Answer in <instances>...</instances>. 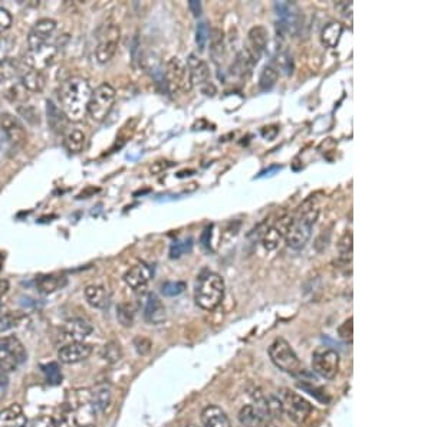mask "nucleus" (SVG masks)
Returning a JSON list of instances; mask_svg holds the SVG:
<instances>
[{
    "label": "nucleus",
    "instance_id": "1",
    "mask_svg": "<svg viewBox=\"0 0 431 427\" xmlns=\"http://www.w3.org/2000/svg\"><path fill=\"white\" fill-rule=\"evenodd\" d=\"M93 90L90 82L83 78L67 79L60 90V101L65 117L71 121H81L88 108Z\"/></svg>",
    "mask_w": 431,
    "mask_h": 427
},
{
    "label": "nucleus",
    "instance_id": "2",
    "mask_svg": "<svg viewBox=\"0 0 431 427\" xmlns=\"http://www.w3.org/2000/svg\"><path fill=\"white\" fill-rule=\"evenodd\" d=\"M320 213L321 209L312 203V198L306 201L299 208L298 215L292 217L289 229H287L285 236L286 245L294 250L303 249L312 236V229L320 217Z\"/></svg>",
    "mask_w": 431,
    "mask_h": 427
},
{
    "label": "nucleus",
    "instance_id": "3",
    "mask_svg": "<svg viewBox=\"0 0 431 427\" xmlns=\"http://www.w3.org/2000/svg\"><path fill=\"white\" fill-rule=\"evenodd\" d=\"M224 280L219 273L205 272L201 273L196 282L194 301L205 311L216 309L224 298Z\"/></svg>",
    "mask_w": 431,
    "mask_h": 427
},
{
    "label": "nucleus",
    "instance_id": "4",
    "mask_svg": "<svg viewBox=\"0 0 431 427\" xmlns=\"http://www.w3.org/2000/svg\"><path fill=\"white\" fill-rule=\"evenodd\" d=\"M269 357L272 362L285 372L286 374L291 376H301L303 373L302 362L294 348L289 346L287 341L283 338H276L269 347Z\"/></svg>",
    "mask_w": 431,
    "mask_h": 427
},
{
    "label": "nucleus",
    "instance_id": "5",
    "mask_svg": "<svg viewBox=\"0 0 431 427\" xmlns=\"http://www.w3.org/2000/svg\"><path fill=\"white\" fill-rule=\"evenodd\" d=\"M26 360V350L15 335L0 337V370L4 373L15 372Z\"/></svg>",
    "mask_w": 431,
    "mask_h": 427
},
{
    "label": "nucleus",
    "instance_id": "6",
    "mask_svg": "<svg viewBox=\"0 0 431 427\" xmlns=\"http://www.w3.org/2000/svg\"><path fill=\"white\" fill-rule=\"evenodd\" d=\"M114 102H115V90L109 83H101L95 91H93L86 112H88V116L94 121L101 123L108 117V114L114 107Z\"/></svg>",
    "mask_w": 431,
    "mask_h": 427
},
{
    "label": "nucleus",
    "instance_id": "7",
    "mask_svg": "<svg viewBox=\"0 0 431 427\" xmlns=\"http://www.w3.org/2000/svg\"><path fill=\"white\" fill-rule=\"evenodd\" d=\"M279 398L283 407V413H286L287 417L296 424H303L313 412V407L308 400H305L302 395L291 390H283Z\"/></svg>",
    "mask_w": 431,
    "mask_h": 427
},
{
    "label": "nucleus",
    "instance_id": "8",
    "mask_svg": "<svg viewBox=\"0 0 431 427\" xmlns=\"http://www.w3.org/2000/svg\"><path fill=\"white\" fill-rule=\"evenodd\" d=\"M120 27L114 23L105 25L98 32V45L95 49V56L100 64H107L114 58L120 43Z\"/></svg>",
    "mask_w": 431,
    "mask_h": 427
},
{
    "label": "nucleus",
    "instance_id": "9",
    "mask_svg": "<svg viewBox=\"0 0 431 427\" xmlns=\"http://www.w3.org/2000/svg\"><path fill=\"white\" fill-rule=\"evenodd\" d=\"M165 76V85L170 91H182V93H189L193 87L190 82V74L187 69V65L179 60V58H171L164 71Z\"/></svg>",
    "mask_w": 431,
    "mask_h": 427
},
{
    "label": "nucleus",
    "instance_id": "10",
    "mask_svg": "<svg viewBox=\"0 0 431 427\" xmlns=\"http://www.w3.org/2000/svg\"><path fill=\"white\" fill-rule=\"evenodd\" d=\"M339 354L327 347H321L312 354L313 372L325 380H332L339 372Z\"/></svg>",
    "mask_w": 431,
    "mask_h": 427
},
{
    "label": "nucleus",
    "instance_id": "11",
    "mask_svg": "<svg viewBox=\"0 0 431 427\" xmlns=\"http://www.w3.org/2000/svg\"><path fill=\"white\" fill-rule=\"evenodd\" d=\"M276 15L279 16L280 31L296 35L302 25V15L296 4L294 2H276L275 4Z\"/></svg>",
    "mask_w": 431,
    "mask_h": 427
},
{
    "label": "nucleus",
    "instance_id": "12",
    "mask_svg": "<svg viewBox=\"0 0 431 427\" xmlns=\"http://www.w3.org/2000/svg\"><path fill=\"white\" fill-rule=\"evenodd\" d=\"M187 69L190 74V82L191 87H200L206 95H210V88L214 90L213 83L209 81L210 79V71L207 64L197 58L196 55H190L187 60Z\"/></svg>",
    "mask_w": 431,
    "mask_h": 427
},
{
    "label": "nucleus",
    "instance_id": "13",
    "mask_svg": "<svg viewBox=\"0 0 431 427\" xmlns=\"http://www.w3.org/2000/svg\"><path fill=\"white\" fill-rule=\"evenodd\" d=\"M56 31V22L52 19H41L38 20L34 27L29 32L27 36V46H29V52L38 50L41 48H43L45 45L50 43V38L53 36Z\"/></svg>",
    "mask_w": 431,
    "mask_h": 427
},
{
    "label": "nucleus",
    "instance_id": "14",
    "mask_svg": "<svg viewBox=\"0 0 431 427\" xmlns=\"http://www.w3.org/2000/svg\"><path fill=\"white\" fill-rule=\"evenodd\" d=\"M269 41V32L265 26H253L247 34V48L245 49L254 64L261 60L264 50L266 49Z\"/></svg>",
    "mask_w": 431,
    "mask_h": 427
},
{
    "label": "nucleus",
    "instance_id": "15",
    "mask_svg": "<svg viewBox=\"0 0 431 427\" xmlns=\"http://www.w3.org/2000/svg\"><path fill=\"white\" fill-rule=\"evenodd\" d=\"M292 222L291 216H283L279 217L278 220H275V223H272L268 229L264 232L262 235V245L266 250H275L280 240L285 239L287 229H289V224Z\"/></svg>",
    "mask_w": 431,
    "mask_h": 427
},
{
    "label": "nucleus",
    "instance_id": "16",
    "mask_svg": "<svg viewBox=\"0 0 431 427\" xmlns=\"http://www.w3.org/2000/svg\"><path fill=\"white\" fill-rule=\"evenodd\" d=\"M0 134L12 146H20L26 140V131L23 126L11 114H2L0 116Z\"/></svg>",
    "mask_w": 431,
    "mask_h": 427
},
{
    "label": "nucleus",
    "instance_id": "17",
    "mask_svg": "<svg viewBox=\"0 0 431 427\" xmlns=\"http://www.w3.org/2000/svg\"><path fill=\"white\" fill-rule=\"evenodd\" d=\"M93 332L91 324H88L83 320H71L68 321L60 331V339L64 346L71 343H82Z\"/></svg>",
    "mask_w": 431,
    "mask_h": 427
},
{
    "label": "nucleus",
    "instance_id": "18",
    "mask_svg": "<svg viewBox=\"0 0 431 427\" xmlns=\"http://www.w3.org/2000/svg\"><path fill=\"white\" fill-rule=\"evenodd\" d=\"M238 417L245 427H276L273 420L254 405L243 406Z\"/></svg>",
    "mask_w": 431,
    "mask_h": 427
},
{
    "label": "nucleus",
    "instance_id": "19",
    "mask_svg": "<svg viewBox=\"0 0 431 427\" xmlns=\"http://www.w3.org/2000/svg\"><path fill=\"white\" fill-rule=\"evenodd\" d=\"M56 52H57V49L53 43H48L43 48L34 50V52L27 50V53L25 56V64L31 69L41 71V69L49 67L53 62Z\"/></svg>",
    "mask_w": 431,
    "mask_h": 427
},
{
    "label": "nucleus",
    "instance_id": "20",
    "mask_svg": "<svg viewBox=\"0 0 431 427\" xmlns=\"http://www.w3.org/2000/svg\"><path fill=\"white\" fill-rule=\"evenodd\" d=\"M151 278H153V271L147 264H144V262L135 264L124 275L125 283L134 291H141L146 288Z\"/></svg>",
    "mask_w": 431,
    "mask_h": 427
},
{
    "label": "nucleus",
    "instance_id": "21",
    "mask_svg": "<svg viewBox=\"0 0 431 427\" xmlns=\"http://www.w3.org/2000/svg\"><path fill=\"white\" fill-rule=\"evenodd\" d=\"M93 353V347L85 343H71L62 346L57 351V358L64 364H76L85 361Z\"/></svg>",
    "mask_w": 431,
    "mask_h": 427
},
{
    "label": "nucleus",
    "instance_id": "22",
    "mask_svg": "<svg viewBox=\"0 0 431 427\" xmlns=\"http://www.w3.org/2000/svg\"><path fill=\"white\" fill-rule=\"evenodd\" d=\"M201 423L203 427H232L226 412L214 405L207 406L201 412Z\"/></svg>",
    "mask_w": 431,
    "mask_h": 427
},
{
    "label": "nucleus",
    "instance_id": "23",
    "mask_svg": "<svg viewBox=\"0 0 431 427\" xmlns=\"http://www.w3.org/2000/svg\"><path fill=\"white\" fill-rule=\"evenodd\" d=\"M144 318L154 325H158L165 320V306L157 295H149L146 306H144Z\"/></svg>",
    "mask_w": 431,
    "mask_h": 427
},
{
    "label": "nucleus",
    "instance_id": "24",
    "mask_svg": "<svg viewBox=\"0 0 431 427\" xmlns=\"http://www.w3.org/2000/svg\"><path fill=\"white\" fill-rule=\"evenodd\" d=\"M27 420L19 405H12L0 412V427H26Z\"/></svg>",
    "mask_w": 431,
    "mask_h": 427
},
{
    "label": "nucleus",
    "instance_id": "25",
    "mask_svg": "<svg viewBox=\"0 0 431 427\" xmlns=\"http://www.w3.org/2000/svg\"><path fill=\"white\" fill-rule=\"evenodd\" d=\"M45 76L41 71L27 68V71L22 72L20 85L29 93H41L45 88Z\"/></svg>",
    "mask_w": 431,
    "mask_h": 427
},
{
    "label": "nucleus",
    "instance_id": "26",
    "mask_svg": "<svg viewBox=\"0 0 431 427\" xmlns=\"http://www.w3.org/2000/svg\"><path fill=\"white\" fill-rule=\"evenodd\" d=\"M85 298L91 306L98 308V309L105 308L109 302L108 291L102 287V285H90V287H86L85 288Z\"/></svg>",
    "mask_w": 431,
    "mask_h": 427
},
{
    "label": "nucleus",
    "instance_id": "27",
    "mask_svg": "<svg viewBox=\"0 0 431 427\" xmlns=\"http://www.w3.org/2000/svg\"><path fill=\"white\" fill-rule=\"evenodd\" d=\"M67 285V278L62 275H45L36 279V287L42 294H52L62 290Z\"/></svg>",
    "mask_w": 431,
    "mask_h": 427
},
{
    "label": "nucleus",
    "instance_id": "28",
    "mask_svg": "<svg viewBox=\"0 0 431 427\" xmlns=\"http://www.w3.org/2000/svg\"><path fill=\"white\" fill-rule=\"evenodd\" d=\"M343 32V26L339 22H329L325 25L321 34V41L327 48H336Z\"/></svg>",
    "mask_w": 431,
    "mask_h": 427
},
{
    "label": "nucleus",
    "instance_id": "29",
    "mask_svg": "<svg viewBox=\"0 0 431 427\" xmlns=\"http://www.w3.org/2000/svg\"><path fill=\"white\" fill-rule=\"evenodd\" d=\"M210 55L214 64H220L224 58V42L223 32L220 29H213L210 34Z\"/></svg>",
    "mask_w": 431,
    "mask_h": 427
},
{
    "label": "nucleus",
    "instance_id": "30",
    "mask_svg": "<svg viewBox=\"0 0 431 427\" xmlns=\"http://www.w3.org/2000/svg\"><path fill=\"white\" fill-rule=\"evenodd\" d=\"M91 393L97 410L104 412L111 403V387L108 384H98L95 388L91 390Z\"/></svg>",
    "mask_w": 431,
    "mask_h": 427
},
{
    "label": "nucleus",
    "instance_id": "31",
    "mask_svg": "<svg viewBox=\"0 0 431 427\" xmlns=\"http://www.w3.org/2000/svg\"><path fill=\"white\" fill-rule=\"evenodd\" d=\"M64 144L69 153H74V154L81 153L85 146V134L79 130H72L65 135Z\"/></svg>",
    "mask_w": 431,
    "mask_h": 427
},
{
    "label": "nucleus",
    "instance_id": "32",
    "mask_svg": "<svg viewBox=\"0 0 431 427\" xmlns=\"http://www.w3.org/2000/svg\"><path fill=\"white\" fill-rule=\"evenodd\" d=\"M354 238L351 232H345L343 236L338 242V252H339V261L343 264H348L353 259V245Z\"/></svg>",
    "mask_w": 431,
    "mask_h": 427
},
{
    "label": "nucleus",
    "instance_id": "33",
    "mask_svg": "<svg viewBox=\"0 0 431 427\" xmlns=\"http://www.w3.org/2000/svg\"><path fill=\"white\" fill-rule=\"evenodd\" d=\"M278 78H279V72L275 67L272 65L265 67L261 76H259V88H261L262 91H271L276 85Z\"/></svg>",
    "mask_w": 431,
    "mask_h": 427
},
{
    "label": "nucleus",
    "instance_id": "34",
    "mask_svg": "<svg viewBox=\"0 0 431 427\" xmlns=\"http://www.w3.org/2000/svg\"><path fill=\"white\" fill-rule=\"evenodd\" d=\"M42 372L46 377V381L48 384H52V386H57L62 383V373H61V368L60 365H57L56 362H49V364H43L42 367Z\"/></svg>",
    "mask_w": 431,
    "mask_h": 427
},
{
    "label": "nucleus",
    "instance_id": "35",
    "mask_svg": "<svg viewBox=\"0 0 431 427\" xmlns=\"http://www.w3.org/2000/svg\"><path fill=\"white\" fill-rule=\"evenodd\" d=\"M19 71L18 62L13 60H2L0 61V83H4L6 81H9L11 78H13Z\"/></svg>",
    "mask_w": 431,
    "mask_h": 427
},
{
    "label": "nucleus",
    "instance_id": "36",
    "mask_svg": "<svg viewBox=\"0 0 431 427\" xmlns=\"http://www.w3.org/2000/svg\"><path fill=\"white\" fill-rule=\"evenodd\" d=\"M187 290V283L183 280H176V282H165L161 287V292L165 297H179Z\"/></svg>",
    "mask_w": 431,
    "mask_h": 427
},
{
    "label": "nucleus",
    "instance_id": "37",
    "mask_svg": "<svg viewBox=\"0 0 431 427\" xmlns=\"http://www.w3.org/2000/svg\"><path fill=\"white\" fill-rule=\"evenodd\" d=\"M117 318L123 327H132L134 324V309L128 304H120L117 308Z\"/></svg>",
    "mask_w": 431,
    "mask_h": 427
},
{
    "label": "nucleus",
    "instance_id": "38",
    "mask_svg": "<svg viewBox=\"0 0 431 427\" xmlns=\"http://www.w3.org/2000/svg\"><path fill=\"white\" fill-rule=\"evenodd\" d=\"M276 64H278V69H280L285 75H292V72H294V61H292V56L287 53L286 50L278 52Z\"/></svg>",
    "mask_w": 431,
    "mask_h": 427
},
{
    "label": "nucleus",
    "instance_id": "39",
    "mask_svg": "<svg viewBox=\"0 0 431 427\" xmlns=\"http://www.w3.org/2000/svg\"><path fill=\"white\" fill-rule=\"evenodd\" d=\"M193 248V240L191 239H184V240H177L171 245L170 248V258L177 259L184 253H189Z\"/></svg>",
    "mask_w": 431,
    "mask_h": 427
},
{
    "label": "nucleus",
    "instance_id": "40",
    "mask_svg": "<svg viewBox=\"0 0 431 427\" xmlns=\"http://www.w3.org/2000/svg\"><path fill=\"white\" fill-rule=\"evenodd\" d=\"M209 36H210L209 25L206 22H200L197 25V29H196V42H197L198 50H205V48L209 42Z\"/></svg>",
    "mask_w": 431,
    "mask_h": 427
},
{
    "label": "nucleus",
    "instance_id": "41",
    "mask_svg": "<svg viewBox=\"0 0 431 427\" xmlns=\"http://www.w3.org/2000/svg\"><path fill=\"white\" fill-rule=\"evenodd\" d=\"M23 316L19 312H6V314L0 316V331H6L9 328L16 327L22 321Z\"/></svg>",
    "mask_w": 431,
    "mask_h": 427
},
{
    "label": "nucleus",
    "instance_id": "42",
    "mask_svg": "<svg viewBox=\"0 0 431 427\" xmlns=\"http://www.w3.org/2000/svg\"><path fill=\"white\" fill-rule=\"evenodd\" d=\"M121 355H123V353H121V347H120L118 343H114V341H112V343H109L104 347L102 357H104V360H107L111 364L120 361Z\"/></svg>",
    "mask_w": 431,
    "mask_h": 427
},
{
    "label": "nucleus",
    "instance_id": "43",
    "mask_svg": "<svg viewBox=\"0 0 431 427\" xmlns=\"http://www.w3.org/2000/svg\"><path fill=\"white\" fill-rule=\"evenodd\" d=\"M354 320L350 317L347 321H343L339 328H338V335L345 343H353V335H354Z\"/></svg>",
    "mask_w": 431,
    "mask_h": 427
},
{
    "label": "nucleus",
    "instance_id": "44",
    "mask_svg": "<svg viewBox=\"0 0 431 427\" xmlns=\"http://www.w3.org/2000/svg\"><path fill=\"white\" fill-rule=\"evenodd\" d=\"M32 427H62L60 419H56L53 416H39L34 420Z\"/></svg>",
    "mask_w": 431,
    "mask_h": 427
},
{
    "label": "nucleus",
    "instance_id": "45",
    "mask_svg": "<svg viewBox=\"0 0 431 427\" xmlns=\"http://www.w3.org/2000/svg\"><path fill=\"white\" fill-rule=\"evenodd\" d=\"M299 387H301L302 390L308 391L309 394L315 395V397L318 398V400H321V402H325V403L329 402V398L327 397V394L324 393V390L318 388V387L313 386V384H309V383H306V381H302V383H299Z\"/></svg>",
    "mask_w": 431,
    "mask_h": 427
},
{
    "label": "nucleus",
    "instance_id": "46",
    "mask_svg": "<svg viewBox=\"0 0 431 427\" xmlns=\"http://www.w3.org/2000/svg\"><path fill=\"white\" fill-rule=\"evenodd\" d=\"M134 347H135L138 354L146 355V354L150 353L153 344H151V341L149 338H146V337H137L134 339Z\"/></svg>",
    "mask_w": 431,
    "mask_h": 427
},
{
    "label": "nucleus",
    "instance_id": "47",
    "mask_svg": "<svg viewBox=\"0 0 431 427\" xmlns=\"http://www.w3.org/2000/svg\"><path fill=\"white\" fill-rule=\"evenodd\" d=\"M11 25H12L11 13L6 9L0 8V34H2L4 31H6V29H9Z\"/></svg>",
    "mask_w": 431,
    "mask_h": 427
},
{
    "label": "nucleus",
    "instance_id": "48",
    "mask_svg": "<svg viewBox=\"0 0 431 427\" xmlns=\"http://www.w3.org/2000/svg\"><path fill=\"white\" fill-rule=\"evenodd\" d=\"M210 239H212V226H207L206 229L201 233V245H203L206 249H210Z\"/></svg>",
    "mask_w": 431,
    "mask_h": 427
},
{
    "label": "nucleus",
    "instance_id": "49",
    "mask_svg": "<svg viewBox=\"0 0 431 427\" xmlns=\"http://www.w3.org/2000/svg\"><path fill=\"white\" fill-rule=\"evenodd\" d=\"M189 8H190L193 16L198 18V16L201 15V4L197 2V0H190V2H189Z\"/></svg>",
    "mask_w": 431,
    "mask_h": 427
},
{
    "label": "nucleus",
    "instance_id": "50",
    "mask_svg": "<svg viewBox=\"0 0 431 427\" xmlns=\"http://www.w3.org/2000/svg\"><path fill=\"white\" fill-rule=\"evenodd\" d=\"M167 167H170V163L165 161V164H161V161H158V163H156V164L151 167V173H153V175H160L161 172H164V170H165Z\"/></svg>",
    "mask_w": 431,
    "mask_h": 427
},
{
    "label": "nucleus",
    "instance_id": "51",
    "mask_svg": "<svg viewBox=\"0 0 431 427\" xmlns=\"http://www.w3.org/2000/svg\"><path fill=\"white\" fill-rule=\"evenodd\" d=\"M9 291V282L6 279H0V299H2Z\"/></svg>",
    "mask_w": 431,
    "mask_h": 427
},
{
    "label": "nucleus",
    "instance_id": "52",
    "mask_svg": "<svg viewBox=\"0 0 431 427\" xmlns=\"http://www.w3.org/2000/svg\"><path fill=\"white\" fill-rule=\"evenodd\" d=\"M8 388V380L4 374H0V398H4Z\"/></svg>",
    "mask_w": 431,
    "mask_h": 427
},
{
    "label": "nucleus",
    "instance_id": "53",
    "mask_svg": "<svg viewBox=\"0 0 431 427\" xmlns=\"http://www.w3.org/2000/svg\"><path fill=\"white\" fill-rule=\"evenodd\" d=\"M2 311H4V306H2V304H0V316H2V314H4V312H2Z\"/></svg>",
    "mask_w": 431,
    "mask_h": 427
},
{
    "label": "nucleus",
    "instance_id": "54",
    "mask_svg": "<svg viewBox=\"0 0 431 427\" xmlns=\"http://www.w3.org/2000/svg\"><path fill=\"white\" fill-rule=\"evenodd\" d=\"M2 264H4V259H2V256H0V269H2Z\"/></svg>",
    "mask_w": 431,
    "mask_h": 427
},
{
    "label": "nucleus",
    "instance_id": "55",
    "mask_svg": "<svg viewBox=\"0 0 431 427\" xmlns=\"http://www.w3.org/2000/svg\"><path fill=\"white\" fill-rule=\"evenodd\" d=\"M85 427H95V426H94V424H93V426H85Z\"/></svg>",
    "mask_w": 431,
    "mask_h": 427
}]
</instances>
